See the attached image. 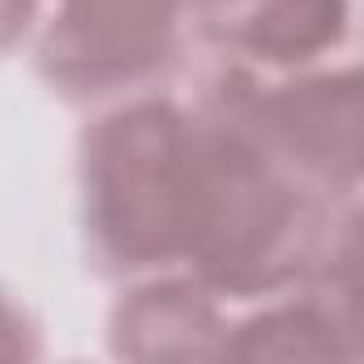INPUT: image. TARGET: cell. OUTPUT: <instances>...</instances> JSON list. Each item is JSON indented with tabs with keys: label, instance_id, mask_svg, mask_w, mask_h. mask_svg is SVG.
Wrapping results in <instances>:
<instances>
[{
	"label": "cell",
	"instance_id": "cell-1",
	"mask_svg": "<svg viewBox=\"0 0 364 364\" xmlns=\"http://www.w3.org/2000/svg\"><path fill=\"white\" fill-rule=\"evenodd\" d=\"M86 253L112 279L185 262L193 215V112L163 95L107 107L77 154Z\"/></svg>",
	"mask_w": 364,
	"mask_h": 364
},
{
	"label": "cell",
	"instance_id": "cell-2",
	"mask_svg": "<svg viewBox=\"0 0 364 364\" xmlns=\"http://www.w3.org/2000/svg\"><path fill=\"white\" fill-rule=\"evenodd\" d=\"M202 107L240 124L270 159L330 202L360 193V77L343 69L266 73L228 60L206 86Z\"/></svg>",
	"mask_w": 364,
	"mask_h": 364
},
{
	"label": "cell",
	"instance_id": "cell-3",
	"mask_svg": "<svg viewBox=\"0 0 364 364\" xmlns=\"http://www.w3.org/2000/svg\"><path fill=\"white\" fill-rule=\"evenodd\" d=\"M189 0H56L39 35V77L69 103L141 95L180 56Z\"/></svg>",
	"mask_w": 364,
	"mask_h": 364
},
{
	"label": "cell",
	"instance_id": "cell-4",
	"mask_svg": "<svg viewBox=\"0 0 364 364\" xmlns=\"http://www.w3.org/2000/svg\"><path fill=\"white\" fill-rule=\"evenodd\" d=\"M360 283H300L240 326H228L232 360H360Z\"/></svg>",
	"mask_w": 364,
	"mask_h": 364
},
{
	"label": "cell",
	"instance_id": "cell-5",
	"mask_svg": "<svg viewBox=\"0 0 364 364\" xmlns=\"http://www.w3.org/2000/svg\"><path fill=\"white\" fill-rule=\"evenodd\" d=\"M219 296L193 274H146L112 309V351L129 360H202L223 351Z\"/></svg>",
	"mask_w": 364,
	"mask_h": 364
},
{
	"label": "cell",
	"instance_id": "cell-6",
	"mask_svg": "<svg viewBox=\"0 0 364 364\" xmlns=\"http://www.w3.org/2000/svg\"><path fill=\"white\" fill-rule=\"evenodd\" d=\"M43 351L39 343V326L31 321V313L0 287V360H35Z\"/></svg>",
	"mask_w": 364,
	"mask_h": 364
},
{
	"label": "cell",
	"instance_id": "cell-7",
	"mask_svg": "<svg viewBox=\"0 0 364 364\" xmlns=\"http://www.w3.org/2000/svg\"><path fill=\"white\" fill-rule=\"evenodd\" d=\"M39 14V0H0V56L14 52Z\"/></svg>",
	"mask_w": 364,
	"mask_h": 364
}]
</instances>
